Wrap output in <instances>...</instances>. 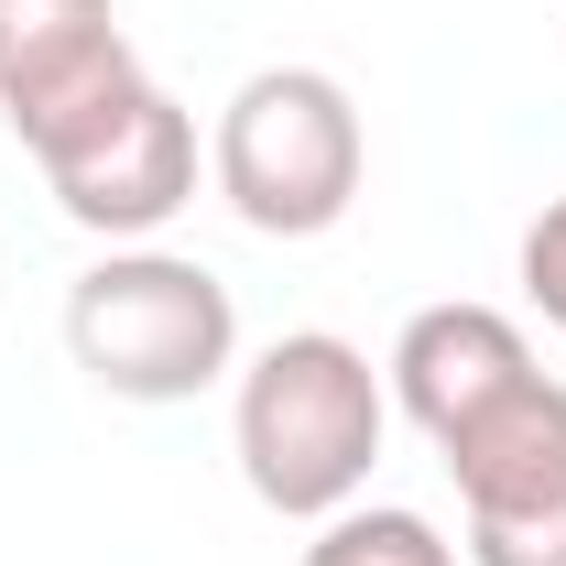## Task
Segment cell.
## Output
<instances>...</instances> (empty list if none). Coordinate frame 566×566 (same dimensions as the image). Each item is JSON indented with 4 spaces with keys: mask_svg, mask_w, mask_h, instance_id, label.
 <instances>
[{
    "mask_svg": "<svg viewBox=\"0 0 566 566\" xmlns=\"http://www.w3.org/2000/svg\"><path fill=\"white\" fill-rule=\"evenodd\" d=\"M436 458L458 469L469 512H556L566 501V381H545V370L512 381L491 415H469Z\"/></svg>",
    "mask_w": 566,
    "mask_h": 566,
    "instance_id": "obj_6",
    "label": "cell"
},
{
    "mask_svg": "<svg viewBox=\"0 0 566 566\" xmlns=\"http://www.w3.org/2000/svg\"><path fill=\"white\" fill-rule=\"evenodd\" d=\"M229 436H240V480H251L262 512L327 523L370 491L381 436H392V392H381L370 349H349L338 327H294L240 370Z\"/></svg>",
    "mask_w": 566,
    "mask_h": 566,
    "instance_id": "obj_1",
    "label": "cell"
},
{
    "mask_svg": "<svg viewBox=\"0 0 566 566\" xmlns=\"http://www.w3.org/2000/svg\"><path fill=\"white\" fill-rule=\"evenodd\" d=\"M109 44H120V11L109 0H0V109H22L33 87L76 76Z\"/></svg>",
    "mask_w": 566,
    "mask_h": 566,
    "instance_id": "obj_7",
    "label": "cell"
},
{
    "mask_svg": "<svg viewBox=\"0 0 566 566\" xmlns=\"http://www.w3.org/2000/svg\"><path fill=\"white\" fill-rule=\"evenodd\" d=\"M523 294H534V316H545V327H566V197L523 229Z\"/></svg>",
    "mask_w": 566,
    "mask_h": 566,
    "instance_id": "obj_10",
    "label": "cell"
},
{
    "mask_svg": "<svg viewBox=\"0 0 566 566\" xmlns=\"http://www.w3.org/2000/svg\"><path fill=\"white\" fill-rule=\"evenodd\" d=\"M512 381H534V338L501 316V305H424L403 316V338L381 359V392L447 447L469 415H491Z\"/></svg>",
    "mask_w": 566,
    "mask_h": 566,
    "instance_id": "obj_5",
    "label": "cell"
},
{
    "mask_svg": "<svg viewBox=\"0 0 566 566\" xmlns=\"http://www.w3.org/2000/svg\"><path fill=\"white\" fill-rule=\"evenodd\" d=\"M66 359L109 403H197L240 359V305L208 262L132 240L66 283Z\"/></svg>",
    "mask_w": 566,
    "mask_h": 566,
    "instance_id": "obj_2",
    "label": "cell"
},
{
    "mask_svg": "<svg viewBox=\"0 0 566 566\" xmlns=\"http://www.w3.org/2000/svg\"><path fill=\"white\" fill-rule=\"evenodd\" d=\"M218 197L240 208V229L262 240H327L359 208V175H370V132H359V98L327 66H262L229 87L208 142Z\"/></svg>",
    "mask_w": 566,
    "mask_h": 566,
    "instance_id": "obj_3",
    "label": "cell"
},
{
    "mask_svg": "<svg viewBox=\"0 0 566 566\" xmlns=\"http://www.w3.org/2000/svg\"><path fill=\"white\" fill-rule=\"evenodd\" d=\"M305 566H458V545L424 512H403V501H349V512L316 523Z\"/></svg>",
    "mask_w": 566,
    "mask_h": 566,
    "instance_id": "obj_8",
    "label": "cell"
},
{
    "mask_svg": "<svg viewBox=\"0 0 566 566\" xmlns=\"http://www.w3.org/2000/svg\"><path fill=\"white\" fill-rule=\"evenodd\" d=\"M469 566H566V501L556 512H469Z\"/></svg>",
    "mask_w": 566,
    "mask_h": 566,
    "instance_id": "obj_9",
    "label": "cell"
},
{
    "mask_svg": "<svg viewBox=\"0 0 566 566\" xmlns=\"http://www.w3.org/2000/svg\"><path fill=\"white\" fill-rule=\"evenodd\" d=\"M44 186H55V208H66L87 240H109V251L153 240L164 218L197 197V120H186V98L142 87L109 132H87L76 153L44 164Z\"/></svg>",
    "mask_w": 566,
    "mask_h": 566,
    "instance_id": "obj_4",
    "label": "cell"
}]
</instances>
